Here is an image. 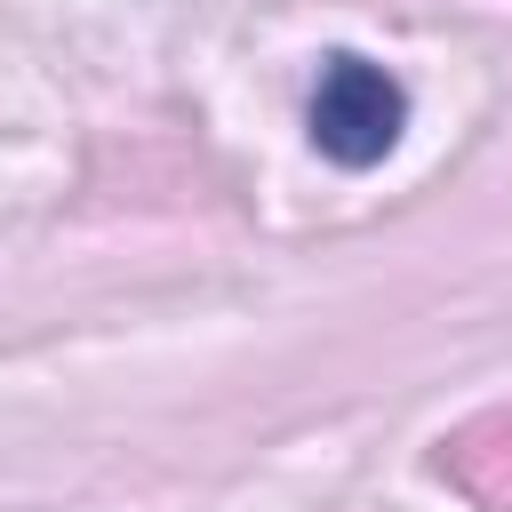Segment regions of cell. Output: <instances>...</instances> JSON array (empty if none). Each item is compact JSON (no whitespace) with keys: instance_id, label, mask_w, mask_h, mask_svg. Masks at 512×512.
Listing matches in <instances>:
<instances>
[{"instance_id":"cell-1","label":"cell","mask_w":512,"mask_h":512,"mask_svg":"<svg viewBox=\"0 0 512 512\" xmlns=\"http://www.w3.org/2000/svg\"><path fill=\"white\" fill-rule=\"evenodd\" d=\"M408 128V88L368 56H328L312 88V144L336 168H376Z\"/></svg>"}]
</instances>
